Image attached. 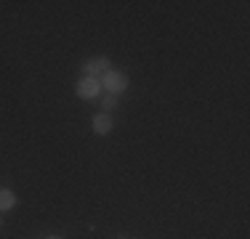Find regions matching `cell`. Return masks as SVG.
<instances>
[{
    "mask_svg": "<svg viewBox=\"0 0 250 239\" xmlns=\"http://www.w3.org/2000/svg\"><path fill=\"white\" fill-rule=\"evenodd\" d=\"M101 91L112 93V96H120L123 91H128V75L117 69H109L106 75H101Z\"/></svg>",
    "mask_w": 250,
    "mask_h": 239,
    "instance_id": "6da1fadb",
    "label": "cell"
},
{
    "mask_svg": "<svg viewBox=\"0 0 250 239\" xmlns=\"http://www.w3.org/2000/svg\"><path fill=\"white\" fill-rule=\"evenodd\" d=\"M83 77H99L101 75H106V72L112 69V61H109V56H93V59H88V61H83Z\"/></svg>",
    "mask_w": 250,
    "mask_h": 239,
    "instance_id": "7a4b0ae2",
    "label": "cell"
},
{
    "mask_svg": "<svg viewBox=\"0 0 250 239\" xmlns=\"http://www.w3.org/2000/svg\"><path fill=\"white\" fill-rule=\"evenodd\" d=\"M99 93H101V82L96 80V77H80L77 80V85H75V96L77 99H99Z\"/></svg>",
    "mask_w": 250,
    "mask_h": 239,
    "instance_id": "3957f363",
    "label": "cell"
},
{
    "mask_svg": "<svg viewBox=\"0 0 250 239\" xmlns=\"http://www.w3.org/2000/svg\"><path fill=\"white\" fill-rule=\"evenodd\" d=\"M93 133L96 136H109L112 133V117L104 115V112H99V115L93 117Z\"/></svg>",
    "mask_w": 250,
    "mask_h": 239,
    "instance_id": "277c9868",
    "label": "cell"
},
{
    "mask_svg": "<svg viewBox=\"0 0 250 239\" xmlns=\"http://www.w3.org/2000/svg\"><path fill=\"white\" fill-rule=\"evenodd\" d=\"M14 207H16V194L11 189H0V213L14 210Z\"/></svg>",
    "mask_w": 250,
    "mask_h": 239,
    "instance_id": "5b68a950",
    "label": "cell"
},
{
    "mask_svg": "<svg viewBox=\"0 0 250 239\" xmlns=\"http://www.w3.org/2000/svg\"><path fill=\"white\" fill-rule=\"evenodd\" d=\"M115 106H117V96L106 93L104 99H101V112H104V115H109V112L115 109Z\"/></svg>",
    "mask_w": 250,
    "mask_h": 239,
    "instance_id": "8992f818",
    "label": "cell"
},
{
    "mask_svg": "<svg viewBox=\"0 0 250 239\" xmlns=\"http://www.w3.org/2000/svg\"><path fill=\"white\" fill-rule=\"evenodd\" d=\"M45 239H59V237H45Z\"/></svg>",
    "mask_w": 250,
    "mask_h": 239,
    "instance_id": "52a82bcc",
    "label": "cell"
},
{
    "mask_svg": "<svg viewBox=\"0 0 250 239\" xmlns=\"http://www.w3.org/2000/svg\"><path fill=\"white\" fill-rule=\"evenodd\" d=\"M0 226H3V218H0Z\"/></svg>",
    "mask_w": 250,
    "mask_h": 239,
    "instance_id": "ba28073f",
    "label": "cell"
}]
</instances>
